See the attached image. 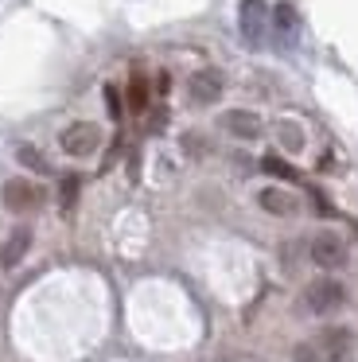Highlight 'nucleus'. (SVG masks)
Returning a JSON list of instances; mask_svg holds the SVG:
<instances>
[{
	"label": "nucleus",
	"mask_w": 358,
	"mask_h": 362,
	"mask_svg": "<svg viewBox=\"0 0 358 362\" xmlns=\"http://www.w3.org/2000/svg\"><path fill=\"white\" fill-rule=\"evenodd\" d=\"M304 304H308L311 315H335L347 308V288H342L335 276H319L304 288Z\"/></svg>",
	"instance_id": "obj_1"
},
{
	"label": "nucleus",
	"mask_w": 358,
	"mask_h": 362,
	"mask_svg": "<svg viewBox=\"0 0 358 362\" xmlns=\"http://www.w3.org/2000/svg\"><path fill=\"white\" fill-rule=\"evenodd\" d=\"M98 144H101V129L93 125V121H74V125H67L59 136V148L67 152V156H78V160L93 156Z\"/></svg>",
	"instance_id": "obj_2"
},
{
	"label": "nucleus",
	"mask_w": 358,
	"mask_h": 362,
	"mask_svg": "<svg viewBox=\"0 0 358 362\" xmlns=\"http://www.w3.org/2000/svg\"><path fill=\"white\" fill-rule=\"evenodd\" d=\"M316 351L323 362H350L354 358V331L350 327H323L316 339Z\"/></svg>",
	"instance_id": "obj_3"
},
{
	"label": "nucleus",
	"mask_w": 358,
	"mask_h": 362,
	"mask_svg": "<svg viewBox=\"0 0 358 362\" xmlns=\"http://www.w3.org/2000/svg\"><path fill=\"white\" fill-rule=\"evenodd\" d=\"M0 203L8 206V211H35L39 203H43V187H39L35 180H8L4 187H0Z\"/></svg>",
	"instance_id": "obj_4"
},
{
	"label": "nucleus",
	"mask_w": 358,
	"mask_h": 362,
	"mask_svg": "<svg viewBox=\"0 0 358 362\" xmlns=\"http://www.w3.org/2000/svg\"><path fill=\"white\" fill-rule=\"evenodd\" d=\"M308 257L316 261L319 269H339L347 261V242L339 234H316L308 242Z\"/></svg>",
	"instance_id": "obj_5"
},
{
	"label": "nucleus",
	"mask_w": 358,
	"mask_h": 362,
	"mask_svg": "<svg viewBox=\"0 0 358 362\" xmlns=\"http://www.w3.org/2000/svg\"><path fill=\"white\" fill-rule=\"evenodd\" d=\"M238 24H241V40L257 47V43L265 40V24H269V8H265V0H241Z\"/></svg>",
	"instance_id": "obj_6"
},
{
	"label": "nucleus",
	"mask_w": 358,
	"mask_h": 362,
	"mask_svg": "<svg viewBox=\"0 0 358 362\" xmlns=\"http://www.w3.org/2000/svg\"><path fill=\"white\" fill-rule=\"evenodd\" d=\"M257 203H261V211L277 214V218H292V214L300 211V199L284 187H261L257 191Z\"/></svg>",
	"instance_id": "obj_7"
},
{
	"label": "nucleus",
	"mask_w": 358,
	"mask_h": 362,
	"mask_svg": "<svg viewBox=\"0 0 358 362\" xmlns=\"http://www.w3.org/2000/svg\"><path fill=\"white\" fill-rule=\"evenodd\" d=\"M222 129L230 136H238V141H257L261 136V117L249 110H230V113H222Z\"/></svg>",
	"instance_id": "obj_8"
},
{
	"label": "nucleus",
	"mask_w": 358,
	"mask_h": 362,
	"mask_svg": "<svg viewBox=\"0 0 358 362\" xmlns=\"http://www.w3.org/2000/svg\"><path fill=\"white\" fill-rule=\"evenodd\" d=\"M187 90H191V102L195 105H214L218 98H222V74H218V71H199Z\"/></svg>",
	"instance_id": "obj_9"
},
{
	"label": "nucleus",
	"mask_w": 358,
	"mask_h": 362,
	"mask_svg": "<svg viewBox=\"0 0 358 362\" xmlns=\"http://www.w3.org/2000/svg\"><path fill=\"white\" fill-rule=\"evenodd\" d=\"M28 250H31V230L28 226L12 230V234H8V242H4V250H0V269H16Z\"/></svg>",
	"instance_id": "obj_10"
},
{
	"label": "nucleus",
	"mask_w": 358,
	"mask_h": 362,
	"mask_svg": "<svg viewBox=\"0 0 358 362\" xmlns=\"http://www.w3.org/2000/svg\"><path fill=\"white\" fill-rule=\"evenodd\" d=\"M272 24H277L280 40H296V32H300V16H296L292 4H277V12H272Z\"/></svg>",
	"instance_id": "obj_11"
},
{
	"label": "nucleus",
	"mask_w": 358,
	"mask_h": 362,
	"mask_svg": "<svg viewBox=\"0 0 358 362\" xmlns=\"http://www.w3.org/2000/svg\"><path fill=\"white\" fill-rule=\"evenodd\" d=\"M16 160H20V164L28 168V172H39V175L51 172V164L43 160V152H35L31 144H20V148H16Z\"/></svg>",
	"instance_id": "obj_12"
},
{
	"label": "nucleus",
	"mask_w": 358,
	"mask_h": 362,
	"mask_svg": "<svg viewBox=\"0 0 358 362\" xmlns=\"http://www.w3.org/2000/svg\"><path fill=\"white\" fill-rule=\"evenodd\" d=\"M277 136H280V144H284L288 152H300L304 148V133H300V125H292V121H280Z\"/></svg>",
	"instance_id": "obj_13"
},
{
	"label": "nucleus",
	"mask_w": 358,
	"mask_h": 362,
	"mask_svg": "<svg viewBox=\"0 0 358 362\" xmlns=\"http://www.w3.org/2000/svg\"><path fill=\"white\" fill-rule=\"evenodd\" d=\"M74 199H78V175H67V180H62V187H59V206H62V214L74 211Z\"/></svg>",
	"instance_id": "obj_14"
},
{
	"label": "nucleus",
	"mask_w": 358,
	"mask_h": 362,
	"mask_svg": "<svg viewBox=\"0 0 358 362\" xmlns=\"http://www.w3.org/2000/svg\"><path fill=\"white\" fill-rule=\"evenodd\" d=\"M129 102H132V110H144V102H148V90H144V78H132V86H129Z\"/></svg>",
	"instance_id": "obj_15"
},
{
	"label": "nucleus",
	"mask_w": 358,
	"mask_h": 362,
	"mask_svg": "<svg viewBox=\"0 0 358 362\" xmlns=\"http://www.w3.org/2000/svg\"><path fill=\"white\" fill-rule=\"evenodd\" d=\"M265 172H272V175H280V180H296V172L284 164V160H277V156H269L265 160Z\"/></svg>",
	"instance_id": "obj_16"
},
{
	"label": "nucleus",
	"mask_w": 358,
	"mask_h": 362,
	"mask_svg": "<svg viewBox=\"0 0 358 362\" xmlns=\"http://www.w3.org/2000/svg\"><path fill=\"white\" fill-rule=\"evenodd\" d=\"M296 362H323V358H319L316 343H300L296 346Z\"/></svg>",
	"instance_id": "obj_17"
},
{
	"label": "nucleus",
	"mask_w": 358,
	"mask_h": 362,
	"mask_svg": "<svg viewBox=\"0 0 358 362\" xmlns=\"http://www.w3.org/2000/svg\"><path fill=\"white\" fill-rule=\"evenodd\" d=\"M105 105H109V117H121V98H117V86H105Z\"/></svg>",
	"instance_id": "obj_18"
}]
</instances>
